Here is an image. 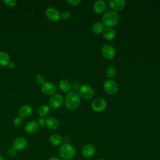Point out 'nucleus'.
Masks as SVG:
<instances>
[{"mask_svg":"<svg viewBox=\"0 0 160 160\" xmlns=\"http://www.w3.org/2000/svg\"><path fill=\"white\" fill-rule=\"evenodd\" d=\"M81 103V98L76 92H69L66 96L65 105L69 110L76 109Z\"/></svg>","mask_w":160,"mask_h":160,"instance_id":"obj_1","label":"nucleus"},{"mask_svg":"<svg viewBox=\"0 0 160 160\" xmlns=\"http://www.w3.org/2000/svg\"><path fill=\"white\" fill-rule=\"evenodd\" d=\"M58 153L62 159L64 160H71L75 157L76 151L73 146L65 143L61 145L59 148Z\"/></svg>","mask_w":160,"mask_h":160,"instance_id":"obj_2","label":"nucleus"},{"mask_svg":"<svg viewBox=\"0 0 160 160\" xmlns=\"http://www.w3.org/2000/svg\"><path fill=\"white\" fill-rule=\"evenodd\" d=\"M102 24L109 28L116 26L119 21V16L118 13L113 11L106 12L102 18Z\"/></svg>","mask_w":160,"mask_h":160,"instance_id":"obj_3","label":"nucleus"},{"mask_svg":"<svg viewBox=\"0 0 160 160\" xmlns=\"http://www.w3.org/2000/svg\"><path fill=\"white\" fill-rule=\"evenodd\" d=\"M94 90L89 84H82L79 88V95L84 99H91L94 96Z\"/></svg>","mask_w":160,"mask_h":160,"instance_id":"obj_4","label":"nucleus"},{"mask_svg":"<svg viewBox=\"0 0 160 160\" xmlns=\"http://www.w3.org/2000/svg\"><path fill=\"white\" fill-rule=\"evenodd\" d=\"M103 88L105 92L110 95L116 94L118 91V84L112 79L106 80L103 84Z\"/></svg>","mask_w":160,"mask_h":160,"instance_id":"obj_5","label":"nucleus"},{"mask_svg":"<svg viewBox=\"0 0 160 160\" xmlns=\"http://www.w3.org/2000/svg\"><path fill=\"white\" fill-rule=\"evenodd\" d=\"M107 106L106 101L101 98H98L92 101L91 103V108L95 112H100L103 111Z\"/></svg>","mask_w":160,"mask_h":160,"instance_id":"obj_6","label":"nucleus"},{"mask_svg":"<svg viewBox=\"0 0 160 160\" xmlns=\"http://www.w3.org/2000/svg\"><path fill=\"white\" fill-rule=\"evenodd\" d=\"M101 54L107 59H112L116 55L114 48L111 44H105L101 48Z\"/></svg>","mask_w":160,"mask_h":160,"instance_id":"obj_7","label":"nucleus"},{"mask_svg":"<svg viewBox=\"0 0 160 160\" xmlns=\"http://www.w3.org/2000/svg\"><path fill=\"white\" fill-rule=\"evenodd\" d=\"M64 102V98L60 94H53L49 99V104L53 108H60Z\"/></svg>","mask_w":160,"mask_h":160,"instance_id":"obj_8","label":"nucleus"},{"mask_svg":"<svg viewBox=\"0 0 160 160\" xmlns=\"http://www.w3.org/2000/svg\"><path fill=\"white\" fill-rule=\"evenodd\" d=\"M41 91L46 95H53L56 91V86L52 82H45L41 86Z\"/></svg>","mask_w":160,"mask_h":160,"instance_id":"obj_9","label":"nucleus"},{"mask_svg":"<svg viewBox=\"0 0 160 160\" xmlns=\"http://www.w3.org/2000/svg\"><path fill=\"white\" fill-rule=\"evenodd\" d=\"M96 152V148L92 144H87L81 149V154L86 158L92 157Z\"/></svg>","mask_w":160,"mask_h":160,"instance_id":"obj_10","label":"nucleus"},{"mask_svg":"<svg viewBox=\"0 0 160 160\" xmlns=\"http://www.w3.org/2000/svg\"><path fill=\"white\" fill-rule=\"evenodd\" d=\"M46 17L52 22H57L60 19L59 11L54 8H49L46 11Z\"/></svg>","mask_w":160,"mask_h":160,"instance_id":"obj_11","label":"nucleus"},{"mask_svg":"<svg viewBox=\"0 0 160 160\" xmlns=\"http://www.w3.org/2000/svg\"><path fill=\"white\" fill-rule=\"evenodd\" d=\"M27 144L28 142L25 138L22 137H18L14 139L12 146L16 151H21L26 148Z\"/></svg>","mask_w":160,"mask_h":160,"instance_id":"obj_12","label":"nucleus"},{"mask_svg":"<svg viewBox=\"0 0 160 160\" xmlns=\"http://www.w3.org/2000/svg\"><path fill=\"white\" fill-rule=\"evenodd\" d=\"M111 8L115 11H121L126 6L124 0H111L109 1Z\"/></svg>","mask_w":160,"mask_h":160,"instance_id":"obj_13","label":"nucleus"},{"mask_svg":"<svg viewBox=\"0 0 160 160\" xmlns=\"http://www.w3.org/2000/svg\"><path fill=\"white\" fill-rule=\"evenodd\" d=\"M32 108L29 105H23L18 110V114L21 118H28L31 115Z\"/></svg>","mask_w":160,"mask_h":160,"instance_id":"obj_14","label":"nucleus"},{"mask_svg":"<svg viewBox=\"0 0 160 160\" xmlns=\"http://www.w3.org/2000/svg\"><path fill=\"white\" fill-rule=\"evenodd\" d=\"M39 129V126L38 123L35 121H29L26 123L24 127V129L26 132L29 134H34L38 131Z\"/></svg>","mask_w":160,"mask_h":160,"instance_id":"obj_15","label":"nucleus"},{"mask_svg":"<svg viewBox=\"0 0 160 160\" xmlns=\"http://www.w3.org/2000/svg\"><path fill=\"white\" fill-rule=\"evenodd\" d=\"M93 10L94 11L97 13V14H101L102 12H103L106 8V5L104 1L99 0V1H96L92 6Z\"/></svg>","mask_w":160,"mask_h":160,"instance_id":"obj_16","label":"nucleus"},{"mask_svg":"<svg viewBox=\"0 0 160 160\" xmlns=\"http://www.w3.org/2000/svg\"><path fill=\"white\" fill-rule=\"evenodd\" d=\"M102 36L108 41H111L114 39L116 36V32L112 28H106L102 31Z\"/></svg>","mask_w":160,"mask_h":160,"instance_id":"obj_17","label":"nucleus"},{"mask_svg":"<svg viewBox=\"0 0 160 160\" xmlns=\"http://www.w3.org/2000/svg\"><path fill=\"white\" fill-rule=\"evenodd\" d=\"M46 125L48 128L54 130L59 127V122L58 119L53 117H49L46 119Z\"/></svg>","mask_w":160,"mask_h":160,"instance_id":"obj_18","label":"nucleus"},{"mask_svg":"<svg viewBox=\"0 0 160 160\" xmlns=\"http://www.w3.org/2000/svg\"><path fill=\"white\" fill-rule=\"evenodd\" d=\"M59 88L62 91L64 92H68L70 91L72 88V85L68 80L66 79H62L59 82Z\"/></svg>","mask_w":160,"mask_h":160,"instance_id":"obj_19","label":"nucleus"},{"mask_svg":"<svg viewBox=\"0 0 160 160\" xmlns=\"http://www.w3.org/2000/svg\"><path fill=\"white\" fill-rule=\"evenodd\" d=\"M49 142H51V144H52L53 146H59L62 144V138L61 137V135H59V134H52L49 137Z\"/></svg>","mask_w":160,"mask_h":160,"instance_id":"obj_20","label":"nucleus"},{"mask_svg":"<svg viewBox=\"0 0 160 160\" xmlns=\"http://www.w3.org/2000/svg\"><path fill=\"white\" fill-rule=\"evenodd\" d=\"M10 62V58L8 53L4 51H0V66H8Z\"/></svg>","mask_w":160,"mask_h":160,"instance_id":"obj_21","label":"nucleus"},{"mask_svg":"<svg viewBox=\"0 0 160 160\" xmlns=\"http://www.w3.org/2000/svg\"><path fill=\"white\" fill-rule=\"evenodd\" d=\"M50 111V107L49 106L47 105V104H43L41 106L39 107V108L38 109V114L41 116V117H44L46 116H47Z\"/></svg>","mask_w":160,"mask_h":160,"instance_id":"obj_22","label":"nucleus"},{"mask_svg":"<svg viewBox=\"0 0 160 160\" xmlns=\"http://www.w3.org/2000/svg\"><path fill=\"white\" fill-rule=\"evenodd\" d=\"M104 30V26L101 22H96L92 26V31L94 33L99 34Z\"/></svg>","mask_w":160,"mask_h":160,"instance_id":"obj_23","label":"nucleus"},{"mask_svg":"<svg viewBox=\"0 0 160 160\" xmlns=\"http://www.w3.org/2000/svg\"><path fill=\"white\" fill-rule=\"evenodd\" d=\"M106 74L109 79H111L115 77L116 74V69L113 66H108L106 70Z\"/></svg>","mask_w":160,"mask_h":160,"instance_id":"obj_24","label":"nucleus"},{"mask_svg":"<svg viewBox=\"0 0 160 160\" xmlns=\"http://www.w3.org/2000/svg\"><path fill=\"white\" fill-rule=\"evenodd\" d=\"M23 124V119L21 117H17L13 120V124L16 127H20Z\"/></svg>","mask_w":160,"mask_h":160,"instance_id":"obj_25","label":"nucleus"},{"mask_svg":"<svg viewBox=\"0 0 160 160\" xmlns=\"http://www.w3.org/2000/svg\"><path fill=\"white\" fill-rule=\"evenodd\" d=\"M45 77L41 74H38L35 76V81L38 84H42L44 82H45Z\"/></svg>","mask_w":160,"mask_h":160,"instance_id":"obj_26","label":"nucleus"},{"mask_svg":"<svg viewBox=\"0 0 160 160\" xmlns=\"http://www.w3.org/2000/svg\"><path fill=\"white\" fill-rule=\"evenodd\" d=\"M71 17V14L68 11H63L62 12L61 14H60V18L61 19H62L64 21H66V20H68Z\"/></svg>","mask_w":160,"mask_h":160,"instance_id":"obj_27","label":"nucleus"},{"mask_svg":"<svg viewBox=\"0 0 160 160\" xmlns=\"http://www.w3.org/2000/svg\"><path fill=\"white\" fill-rule=\"evenodd\" d=\"M3 2L9 7H13L17 4L16 0H4Z\"/></svg>","mask_w":160,"mask_h":160,"instance_id":"obj_28","label":"nucleus"},{"mask_svg":"<svg viewBox=\"0 0 160 160\" xmlns=\"http://www.w3.org/2000/svg\"><path fill=\"white\" fill-rule=\"evenodd\" d=\"M7 154L10 157H14L16 154V150L13 147L9 148L7 150Z\"/></svg>","mask_w":160,"mask_h":160,"instance_id":"obj_29","label":"nucleus"},{"mask_svg":"<svg viewBox=\"0 0 160 160\" xmlns=\"http://www.w3.org/2000/svg\"><path fill=\"white\" fill-rule=\"evenodd\" d=\"M38 126H43L45 124H46V120L44 119V118L42 117H41V118H39L38 119V122H37Z\"/></svg>","mask_w":160,"mask_h":160,"instance_id":"obj_30","label":"nucleus"},{"mask_svg":"<svg viewBox=\"0 0 160 160\" xmlns=\"http://www.w3.org/2000/svg\"><path fill=\"white\" fill-rule=\"evenodd\" d=\"M67 2H68L70 5L75 6V5L79 4L81 2V0H68Z\"/></svg>","mask_w":160,"mask_h":160,"instance_id":"obj_31","label":"nucleus"},{"mask_svg":"<svg viewBox=\"0 0 160 160\" xmlns=\"http://www.w3.org/2000/svg\"><path fill=\"white\" fill-rule=\"evenodd\" d=\"M8 67L9 69H13L15 68L16 66H15V64H14V62H10L9 63V64L8 65Z\"/></svg>","mask_w":160,"mask_h":160,"instance_id":"obj_32","label":"nucleus"},{"mask_svg":"<svg viewBox=\"0 0 160 160\" xmlns=\"http://www.w3.org/2000/svg\"><path fill=\"white\" fill-rule=\"evenodd\" d=\"M48 160H62V159H61L60 158H58L57 157H52V158H50L49 159H48Z\"/></svg>","mask_w":160,"mask_h":160,"instance_id":"obj_33","label":"nucleus"},{"mask_svg":"<svg viewBox=\"0 0 160 160\" xmlns=\"http://www.w3.org/2000/svg\"><path fill=\"white\" fill-rule=\"evenodd\" d=\"M0 160H4V158L2 156H1V155H0Z\"/></svg>","mask_w":160,"mask_h":160,"instance_id":"obj_34","label":"nucleus"},{"mask_svg":"<svg viewBox=\"0 0 160 160\" xmlns=\"http://www.w3.org/2000/svg\"><path fill=\"white\" fill-rule=\"evenodd\" d=\"M98 160H106V159H102V158H101V159H98Z\"/></svg>","mask_w":160,"mask_h":160,"instance_id":"obj_35","label":"nucleus"}]
</instances>
